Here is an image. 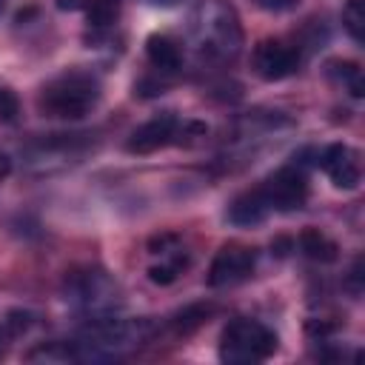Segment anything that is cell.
Returning a JSON list of instances; mask_svg holds the SVG:
<instances>
[{"label":"cell","mask_w":365,"mask_h":365,"mask_svg":"<svg viewBox=\"0 0 365 365\" xmlns=\"http://www.w3.org/2000/svg\"><path fill=\"white\" fill-rule=\"evenodd\" d=\"M191 40L197 51L208 60H234L242 46V26L231 3L225 0H197L191 9Z\"/></svg>","instance_id":"6da1fadb"},{"label":"cell","mask_w":365,"mask_h":365,"mask_svg":"<svg viewBox=\"0 0 365 365\" xmlns=\"http://www.w3.org/2000/svg\"><path fill=\"white\" fill-rule=\"evenodd\" d=\"M100 100V83L94 74L71 68L57 74L54 80H48L40 88L37 97V108L46 117H57V120H80L86 117Z\"/></svg>","instance_id":"7a4b0ae2"},{"label":"cell","mask_w":365,"mask_h":365,"mask_svg":"<svg viewBox=\"0 0 365 365\" xmlns=\"http://www.w3.org/2000/svg\"><path fill=\"white\" fill-rule=\"evenodd\" d=\"M277 351V334L259 319L237 317L220 334V359L228 365H254Z\"/></svg>","instance_id":"3957f363"},{"label":"cell","mask_w":365,"mask_h":365,"mask_svg":"<svg viewBox=\"0 0 365 365\" xmlns=\"http://www.w3.org/2000/svg\"><path fill=\"white\" fill-rule=\"evenodd\" d=\"M257 188H259L268 211H297L308 200V174H305L302 163H288V165L277 168L271 177H265Z\"/></svg>","instance_id":"277c9868"},{"label":"cell","mask_w":365,"mask_h":365,"mask_svg":"<svg viewBox=\"0 0 365 365\" xmlns=\"http://www.w3.org/2000/svg\"><path fill=\"white\" fill-rule=\"evenodd\" d=\"M299 66V48L285 43V40H259L254 46V54H251V68L259 80L265 83H277V80H285L297 71Z\"/></svg>","instance_id":"5b68a950"},{"label":"cell","mask_w":365,"mask_h":365,"mask_svg":"<svg viewBox=\"0 0 365 365\" xmlns=\"http://www.w3.org/2000/svg\"><path fill=\"white\" fill-rule=\"evenodd\" d=\"M66 294H68L66 299L91 311V317H100L111 311L117 288L103 271H83V274H71V279L66 282Z\"/></svg>","instance_id":"8992f818"},{"label":"cell","mask_w":365,"mask_h":365,"mask_svg":"<svg viewBox=\"0 0 365 365\" xmlns=\"http://www.w3.org/2000/svg\"><path fill=\"white\" fill-rule=\"evenodd\" d=\"M257 265V251L251 245H242V242H228L222 245L214 259H211V268H208V285L211 288H225V285H237L242 279L251 277Z\"/></svg>","instance_id":"52a82bcc"},{"label":"cell","mask_w":365,"mask_h":365,"mask_svg":"<svg viewBox=\"0 0 365 365\" xmlns=\"http://www.w3.org/2000/svg\"><path fill=\"white\" fill-rule=\"evenodd\" d=\"M180 134H182V123L177 120L174 111H165V114H157V117L145 120L143 125H137L125 140V151L151 154L157 148H165L168 143H177Z\"/></svg>","instance_id":"ba28073f"},{"label":"cell","mask_w":365,"mask_h":365,"mask_svg":"<svg viewBox=\"0 0 365 365\" xmlns=\"http://www.w3.org/2000/svg\"><path fill=\"white\" fill-rule=\"evenodd\" d=\"M317 165L328 174V180L336 185V188H356L359 180H362V168H359V154L345 145V143H334L328 148H322L317 154Z\"/></svg>","instance_id":"9c48e42d"},{"label":"cell","mask_w":365,"mask_h":365,"mask_svg":"<svg viewBox=\"0 0 365 365\" xmlns=\"http://www.w3.org/2000/svg\"><path fill=\"white\" fill-rule=\"evenodd\" d=\"M145 54L160 74H174L182 66V48L171 34H151L145 40Z\"/></svg>","instance_id":"30bf717a"},{"label":"cell","mask_w":365,"mask_h":365,"mask_svg":"<svg viewBox=\"0 0 365 365\" xmlns=\"http://www.w3.org/2000/svg\"><path fill=\"white\" fill-rule=\"evenodd\" d=\"M268 214H271V211H268V205H265L259 188H248V191L237 194V197L231 200L228 211H225L228 222H234V225H257V222H262Z\"/></svg>","instance_id":"8fae6325"},{"label":"cell","mask_w":365,"mask_h":365,"mask_svg":"<svg viewBox=\"0 0 365 365\" xmlns=\"http://www.w3.org/2000/svg\"><path fill=\"white\" fill-rule=\"evenodd\" d=\"M299 251L314 262H334L336 259V242L322 234L319 228H305L299 234Z\"/></svg>","instance_id":"7c38bea8"},{"label":"cell","mask_w":365,"mask_h":365,"mask_svg":"<svg viewBox=\"0 0 365 365\" xmlns=\"http://www.w3.org/2000/svg\"><path fill=\"white\" fill-rule=\"evenodd\" d=\"M328 71H331V77H336L345 88H348V94L351 97H362L365 94V83H362V68L356 66V63H348V60H334V63H328Z\"/></svg>","instance_id":"4fadbf2b"},{"label":"cell","mask_w":365,"mask_h":365,"mask_svg":"<svg viewBox=\"0 0 365 365\" xmlns=\"http://www.w3.org/2000/svg\"><path fill=\"white\" fill-rule=\"evenodd\" d=\"M342 26L354 43H365V0H348L342 9Z\"/></svg>","instance_id":"5bb4252c"},{"label":"cell","mask_w":365,"mask_h":365,"mask_svg":"<svg viewBox=\"0 0 365 365\" xmlns=\"http://www.w3.org/2000/svg\"><path fill=\"white\" fill-rule=\"evenodd\" d=\"M180 268H182L180 259H160V262H154V265L148 268V279H151L154 285H171V282L180 277Z\"/></svg>","instance_id":"9a60e30c"},{"label":"cell","mask_w":365,"mask_h":365,"mask_svg":"<svg viewBox=\"0 0 365 365\" xmlns=\"http://www.w3.org/2000/svg\"><path fill=\"white\" fill-rule=\"evenodd\" d=\"M86 9H88V23L97 29L114 23V17H117V6L111 0H91V3H86Z\"/></svg>","instance_id":"2e32d148"},{"label":"cell","mask_w":365,"mask_h":365,"mask_svg":"<svg viewBox=\"0 0 365 365\" xmlns=\"http://www.w3.org/2000/svg\"><path fill=\"white\" fill-rule=\"evenodd\" d=\"M20 106H17V97L11 88H0V120L3 123H14Z\"/></svg>","instance_id":"e0dca14e"},{"label":"cell","mask_w":365,"mask_h":365,"mask_svg":"<svg viewBox=\"0 0 365 365\" xmlns=\"http://www.w3.org/2000/svg\"><path fill=\"white\" fill-rule=\"evenodd\" d=\"M254 6H259L262 11H288L294 6H299V0H254Z\"/></svg>","instance_id":"ac0fdd59"},{"label":"cell","mask_w":365,"mask_h":365,"mask_svg":"<svg viewBox=\"0 0 365 365\" xmlns=\"http://www.w3.org/2000/svg\"><path fill=\"white\" fill-rule=\"evenodd\" d=\"M86 3H88V0H57V9L74 11V9H86Z\"/></svg>","instance_id":"d6986e66"},{"label":"cell","mask_w":365,"mask_h":365,"mask_svg":"<svg viewBox=\"0 0 365 365\" xmlns=\"http://www.w3.org/2000/svg\"><path fill=\"white\" fill-rule=\"evenodd\" d=\"M151 6H160V9H171V6H180L182 0H148Z\"/></svg>","instance_id":"ffe728a7"},{"label":"cell","mask_w":365,"mask_h":365,"mask_svg":"<svg viewBox=\"0 0 365 365\" xmlns=\"http://www.w3.org/2000/svg\"><path fill=\"white\" fill-rule=\"evenodd\" d=\"M3 6H6V0H0V11H3Z\"/></svg>","instance_id":"44dd1931"}]
</instances>
